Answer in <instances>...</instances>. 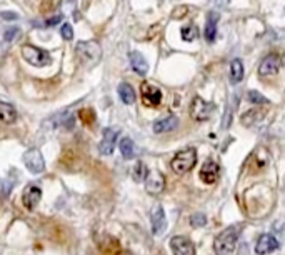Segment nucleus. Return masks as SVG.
<instances>
[{"label":"nucleus","instance_id":"7ed1b4c3","mask_svg":"<svg viewBox=\"0 0 285 255\" xmlns=\"http://www.w3.org/2000/svg\"><path fill=\"white\" fill-rule=\"evenodd\" d=\"M195 162H197V150L188 147V148L180 150L179 154L172 159L170 167L177 175H185L187 172H190V170L195 167Z\"/></svg>","mask_w":285,"mask_h":255},{"label":"nucleus","instance_id":"f8f14e48","mask_svg":"<svg viewBox=\"0 0 285 255\" xmlns=\"http://www.w3.org/2000/svg\"><path fill=\"white\" fill-rule=\"evenodd\" d=\"M42 198V189L39 185H28L27 189L24 190V195H22V202H24V207L28 210L35 209L37 203L40 202Z\"/></svg>","mask_w":285,"mask_h":255},{"label":"nucleus","instance_id":"7c9ffc66","mask_svg":"<svg viewBox=\"0 0 285 255\" xmlns=\"http://www.w3.org/2000/svg\"><path fill=\"white\" fill-rule=\"evenodd\" d=\"M187 12H188V7H185V5L177 7L174 12H172V17H174V19H182L183 15H187Z\"/></svg>","mask_w":285,"mask_h":255},{"label":"nucleus","instance_id":"a211bd4d","mask_svg":"<svg viewBox=\"0 0 285 255\" xmlns=\"http://www.w3.org/2000/svg\"><path fill=\"white\" fill-rule=\"evenodd\" d=\"M179 125V118L170 115V117H165L162 120H157L154 124V132L155 134H165V132H170L174 130L175 127Z\"/></svg>","mask_w":285,"mask_h":255},{"label":"nucleus","instance_id":"6e6552de","mask_svg":"<svg viewBox=\"0 0 285 255\" xmlns=\"http://www.w3.org/2000/svg\"><path fill=\"white\" fill-rule=\"evenodd\" d=\"M24 164L30 172L33 173H40L45 170V162H44V157L37 148H30L24 154Z\"/></svg>","mask_w":285,"mask_h":255},{"label":"nucleus","instance_id":"5701e85b","mask_svg":"<svg viewBox=\"0 0 285 255\" xmlns=\"http://www.w3.org/2000/svg\"><path fill=\"white\" fill-rule=\"evenodd\" d=\"M149 169H147V165L144 162H137L135 167L132 170V178L135 182H145L147 177H149Z\"/></svg>","mask_w":285,"mask_h":255},{"label":"nucleus","instance_id":"393cba45","mask_svg":"<svg viewBox=\"0 0 285 255\" xmlns=\"http://www.w3.org/2000/svg\"><path fill=\"white\" fill-rule=\"evenodd\" d=\"M20 37V27H7L3 30V42L7 44H12Z\"/></svg>","mask_w":285,"mask_h":255},{"label":"nucleus","instance_id":"9d476101","mask_svg":"<svg viewBox=\"0 0 285 255\" xmlns=\"http://www.w3.org/2000/svg\"><path fill=\"white\" fill-rule=\"evenodd\" d=\"M279 249V242L274 235L270 233H263L260 235V239L257 240V245H255V254L257 255H267L274 250Z\"/></svg>","mask_w":285,"mask_h":255},{"label":"nucleus","instance_id":"6ab92c4d","mask_svg":"<svg viewBox=\"0 0 285 255\" xmlns=\"http://www.w3.org/2000/svg\"><path fill=\"white\" fill-rule=\"evenodd\" d=\"M229 79L233 85L242 82V79H244V63H242L240 58H233V60L230 62Z\"/></svg>","mask_w":285,"mask_h":255},{"label":"nucleus","instance_id":"1a4fd4ad","mask_svg":"<svg viewBox=\"0 0 285 255\" xmlns=\"http://www.w3.org/2000/svg\"><path fill=\"white\" fill-rule=\"evenodd\" d=\"M170 249L174 255H194L195 247L187 237H174L170 239Z\"/></svg>","mask_w":285,"mask_h":255},{"label":"nucleus","instance_id":"dca6fc26","mask_svg":"<svg viewBox=\"0 0 285 255\" xmlns=\"http://www.w3.org/2000/svg\"><path fill=\"white\" fill-rule=\"evenodd\" d=\"M219 14L217 12H210L207 17V22H205V30H204V35H205V40L207 42H212L215 40L217 37V24H219Z\"/></svg>","mask_w":285,"mask_h":255},{"label":"nucleus","instance_id":"2eb2a0df","mask_svg":"<svg viewBox=\"0 0 285 255\" xmlns=\"http://www.w3.org/2000/svg\"><path fill=\"white\" fill-rule=\"evenodd\" d=\"M152 232L154 235H160V233L165 230L167 227V219H165V214H163V209L160 205H157L152 212Z\"/></svg>","mask_w":285,"mask_h":255},{"label":"nucleus","instance_id":"aec40b11","mask_svg":"<svg viewBox=\"0 0 285 255\" xmlns=\"http://www.w3.org/2000/svg\"><path fill=\"white\" fill-rule=\"evenodd\" d=\"M0 117H2V122L7 125L14 124L17 118V112L14 109V105L7 104V102H0Z\"/></svg>","mask_w":285,"mask_h":255},{"label":"nucleus","instance_id":"423d86ee","mask_svg":"<svg viewBox=\"0 0 285 255\" xmlns=\"http://www.w3.org/2000/svg\"><path fill=\"white\" fill-rule=\"evenodd\" d=\"M282 63H284L282 55H279V54L267 55V57L260 62V65H259V75H260V77H272V75H277L279 70L282 69Z\"/></svg>","mask_w":285,"mask_h":255},{"label":"nucleus","instance_id":"f03ea898","mask_svg":"<svg viewBox=\"0 0 285 255\" xmlns=\"http://www.w3.org/2000/svg\"><path fill=\"white\" fill-rule=\"evenodd\" d=\"M237 242L238 230L235 227H230L217 235L215 242H213V250L217 255H232L237 249Z\"/></svg>","mask_w":285,"mask_h":255},{"label":"nucleus","instance_id":"cd10ccee","mask_svg":"<svg viewBox=\"0 0 285 255\" xmlns=\"http://www.w3.org/2000/svg\"><path fill=\"white\" fill-rule=\"evenodd\" d=\"M249 100L252 102V104H260V105L269 104V100H267L265 97L260 95V93L255 92V90H250V92H249Z\"/></svg>","mask_w":285,"mask_h":255},{"label":"nucleus","instance_id":"f3484780","mask_svg":"<svg viewBox=\"0 0 285 255\" xmlns=\"http://www.w3.org/2000/svg\"><path fill=\"white\" fill-rule=\"evenodd\" d=\"M129 60H130L133 72H137L139 75H145L149 72V63H147L144 55L140 52H130L129 54Z\"/></svg>","mask_w":285,"mask_h":255},{"label":"nucleus","instance_id":"9b49d317","mask_svg":"<svg viewBox=\"0 0 285 255\" xmlns=\"http://www.w3.org/2000/svg\"><path fill=\"white\" fill-rule=\"evenodd\" d=\"M145 189H147V192L152 195L163 192V189H165V177H163V173L150 172L145 180Z\"/></svg>","mask_w":285,"mask_h":255},{"label":"nucleus","instance_id":"c756f323","mask_svg":"<svg viewBox=\"0 0 285 255\" xmlns=\"http://www.w3.org/2000/svg\"><path fill=\"white\" fill-rule=\"evenodd\" d=\"M15 184V180H2V195H3V198H7L8 197V192H10V189L14 187Z\"/></svg>","mask_w":285,"mask_h":255},{"label":"nucleus","instance_id":"a878e982","mask_svg":"<svg viewBox=\"0 0 285 255\" xmlns=\"http://www.w3.org/2000/svg\"><path fill=\"white\" fill-rule=\"evenodd\" d=\"M180 35H182V39L185 42H192L197 37V28L194 25H188V27H183L182 30H180Z\"/></svg>","mask_w":285,"mask_h":255},{"label":"nucleus","instance_id":"ddd939ff","mask_svg":"<svg viewBox=\"0 0 285 255\" xmlns=\"http://www.w3.org/2000/svg\"><path fill=\"white\" fill-rule=\"evenodd\" d=\"M220 167L215 160H207L202 169H200V178L205 182V184H215L217 178H219Z\"/></svg>","mask_w":285,"mask_h":255},{"label":"nucleus","instance_id":"412c9836","mask_svg":"<svg viewBox=\"0 0 285 255\" xmlns=\"http://www.w3.org/2000/svg\"><path fill=\"white\" fill-rule=\"evenodd\" d=\"M119 97L125 105H132L135 102V90H133L132 85L124 82L119 85Z\"/></svg>","mask_w":285,"mask_h":255},{"label":"nucleus","instance_id":"b1692460","mask_svg":"<svg viewBox=\"0 0 285 255\" xmlns=\"http://www.w3.org/2000/svg\"><path fill=\"white\" fill-rule=\"evenodd\" d=\"M262 117H263V112H260L259 109H254V110H249V112L242 115V122H244V125L250 127V125L257 124V122H260Z\"/></svg>","mask_w":285,"mask_h":255},{"label":"nucleus","instance_id":"39448f33","mask_svg":"<svg viewBox=\"0 0 285 255\" xmlns=\"http://www.w3.org/2000/svg\"><path fill=\"white\" fill-rule=\"evenodd\" d=\"M215 110V105L210 104V102H205L202 97L195 95L192 99V104H190V117L194 118L197 122H204V120H208L210 115Z\"/></svg>","mask_w":285,"mask_h":255},{"label":"nucleus","instance_id":"f257e3e1","mask_svg":"<svg viewBox=\"0 0 285 255\" xmlns=\"http://www.w3.org/2000/svg\"><path fill=\"white\" fill-rule=\"evenodd\" d=\"M75 54H77L78 60L87 67L97 65L102 58V47L95 40H83L75 45Z\"/></svg>","mask_w":285,"mask_h":255},{"label":"nucleus","instance_id":"4be33fe9","mask_svg":"<svg viewBox=\"0 0 285 255\" xmlns=\"http://www.w3.org/2000/svg\"><path fill=\"white\" fill-rule=\"evenodd\" d=\"M120 154L124 155V159H133V155H135V143L129 137L120 140Z\"/></svg>","mask_w":285,"mask_h":255},{"label":"nucleus","instance_id":"c85d7f7f","mask_svg":"<svg viewBox=\"0 0 285 255\" xmlns=\"http://www.w3.org/2000/svg\"><path fill=\"white\" fill-rule=\"evenodd\" d=\"M60 33H62V37H64L65 40H72L74 39V28H72V25H70V24H64L60 27Z\"/></svg>","mask_w":285,"mask_h":255},{"label":"nucleus","instance_id":"72a5a7b5","mask_svg":"<svg viewBox=\"0 0 285 255\" xmlns=\"http://www.w3.org/2000/svg\"><path fill=\"white\" fill-rule=\"evenodd\" d=\"M60 22V15H57L55 19H50L49 22H47V25H55V24H58Z\"/></svg>","mask_w":285,"mask_h":255},{"label":"nucleus","instance_id":"bb28decb","mask_svg":"<svg viewBox=\"0 0 285 255\" xmlns=\"http://www.w3.org/2000/svg\"><path fill=\"white\" fill-rule=\"evenodd\" d=\"M207 224V219H205V215L204 214H194L190 217V225L194 228H200V227H204V225Z\"/></svg>","mask_w":285,"mask_h":255},{"label":"nucleus","instance_id":"0eeeda50","mask_svg":"<svg viewBox=\"0 0 285 255\" xmlns=\"http://www.w3.org/2000/svg\"><path fill=\"white\" fill-rule=\"evenodd\" d=\"M140 93H142V100H144V104L147 107H158L162 102V90L157 87H154V85L150 84H142L140 85Z\"/></svg>","mask_w":285,"mask_h":255},{"label":"nucleus","instance_id":"4468645a","mask_svg":"<svg viewBox=\"0 0 285 255\" xmlns=\"http://www.w3.org/2000/svg\"><path fill=\"white\" fill-rule=\"evenodd\" d=\"M117 135L119 132L115 129H105L104 130V137H102V142L99 145V150L102 155H110L115 148V142H117Z\"/></svg>","mask_w":285,"mask_h":255},{"label":"nucleus","instance_id":"20e7f679","mask_svg":"<svg viewBox=\"0 0 285 255\" xmlns=\"http://www.w3.org/2000/svg\"><path fill=\"white\" fill-rule=\"evenodd\" d=\"M22 57H24L25 62H28L33 67H45L52 62V58H50L47 50L39 49V47L30 45V44L22 47Z\"/></svg>","mask_w":285,"mask_h":255},{"label":"nucleus","instance_id":"2f4dec72","mask_svg":"<svg viewBox=\"0 0 285 255\" xmlns=\"http://www.w3.org/2000/svg\"><path fill=\"white\" fill-rule=\"evenodd\" d=\"M2 19L3 20H17L19 19V15H17L15 12H2Z\"/></svg>","mask_w":285,"mask_h":255},{"label":"nucleus","instance_id":"473e14b6","mask_svg":"<svg viewBox=\"0 0 285 255\" xmlns=\"http://www.w3.org/2000/svg\"><path fill=\"white\" fill-rule=\"evenodd\" d=\"M229 2H230V0H212V3H213V5H215L217 8L227 7V5H229Z\"/></svg>","mask_w":285,"mask_h":255}]
</instances>
